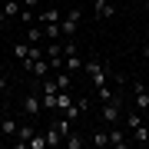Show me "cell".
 I'll return each instance as SVG.
<instances>
[{
	"instance_id": "9",
	"label": "cell",
	"mask_w": 149,
	"mask_h": 149,
	"mask_svg": "<svg viewBox=\"0 0 149 149\" xmlns=\"http://www.w3.org/2000/svg\"><path fill=\"white\" fill-rule=\"evenodd\" d=\"M20 10H23V3H17V0H3V3H0V23L17 20V17H20Z\"/></svg>"
},
{
	"instance_id": "21",
	"label": "cell",
	"mask_w": 149,
	"mask_h": 149,
	"mask_svg": "<svg viewBox=\"0 0 149 149\" xmlns=\"http://www.w3.org/2000/svg\"><path fill=\"white\" fill-rule=\"evenodd\" d=\"M43 146H47V133H37V136L27 143V149H43Z\"/></svg>"
},
{
	"instance_id": "6",
	"label": "cell",
	"mask_w": 149,
	"mask_h": 149,
	"mask_svg": "<svg viewBox=\"0 0 149 149\" xmlns=\"http://www.w3.org/2000/svg\"><path fill=\"white\" fill-rule=\"evenodd\" d=\"M129 86H133V103H136V109H149V90H146V83L143 80H133V83H129Z\"/></svg>"
},
{
	"instance_id": "12",
	"label": "cell",
	"mask_w": 149,
	"mask_h": 149,
	"mask_svg": "<svg viewBox=\"0 0 149 149\" xmlns=\"http://www.w3.org/2000/svg\"><path fill=\"white\" fill-rule=\"evenodd\" d=\"M123 113H126V109H123ZM136 126H143V109H136V106H133V109L126 113V129L133 133Z\"/></svg>"
},
{
	"instance_id": "1",
	"label": "cell",
	"mask_w": 149,
	"mask_h": 149,
	"mask_svg": "<svg viewBox=\"0 0 149 149\" xmlns=\"http://www.w3.org/2000/svg\"><path fill=\"white\" fill-rule=\"evenodd\" d=\"M20 113L27 119H37L43 113V90H40V86H30V90L20 96Z\"/></svg>"
},
{
	"instance_id": "23",
	"label": "cell",
	"mask_w": 149,
	"mask_h": 149,
	"mask_svg": "<svg viewBox=\"0 0 149 149\" xmlns=\"http://www.w3.org/2000/svg\"><path fill=\"white\" fill-rule=\"evenodd\" d=\"M20 3H23V7H27V10H37V7L43 3V0H20Z\"/></svg>"
},
{
	"instance_id": "19",
	"label": "cell",
	"mask_w": 149,
	"mask_h": 149,
	"mask_svg": "<svg viewBox=\"0 0 149 149\" xmlns=\"http://www.w3.org/2000/svg\"><path fill=\"white\" fill-rule=\"evenodd\" d=\"M43 37L47 40H60L63 37V27H60V23H43Z\"/></svg>"
},
{
	"instance_id": "3",
	"label": "cell",
	"mask_w": 149,
	"mask_h": 149,
	"mask_svg": "<svg viewBox=\"0 0 149 149\" xmlns=\"http://www.w3.org/2000/svg\"><path fill=\"white\" fill-rule=\"evenodd\" d=\"M100 119L106 123V126H116V123H123V93H116L113 100H106L100 106Z\"/></svg>"
},
{
	"instance_id": "2",
	"label": "cell",
	"mask_w": 149,
	"mask_h": 149,
	"mask_svg": "<svg viewBox=\"0 0 149 149\" xmlns=\"http://www.w3.org/2000/svg\"><path fill=\"white\" fill-rule=\"evenodd\" d=\"M83 73L90 76V80H93L96 86H106V83H109V73H113V70H109V63H106L103 56H90V60L83 63Z\"/></svg>"
},
{
	"instance_id": "18",
	"label": "cell",
	"mask_w": 149,
	"mask_h": 149,
	"mask_svg": "<svg viewBox=\"0 0 149 149\" xmlns=\"http://www.w3.org/2000/svg\"><path fill=\"white\" fill-rule=\"evenodd\" d=\"M23 40H27V43H40L43 40V27H33V23H30V27L23 30Z\"/></svg>"
},
{
	"instance_id": "24",
	"label": "cell",
	"mask_w": 149,
	"mask_h": 149,
	"mask_svg": "<svg viewBox=\"0 0 149 149\" xmlns=\"http://www.w3.org/2000/svg\"><path fill=\"white\" fill-rule=\"evenodd\" d=\"M3 146H7V136H3V133H0V149H3Z\"/></svg>"
},
{
	"instance_id": "22",
	"label": "cell",
	"mask_w": 149,
	"mask_h": 149,
	"mask_svg": "<svg viewBox=\"0 0 149 149\" xmlns=\"http://www.w3.org/2000/svg\"><path fill=\"white\" fill-rule=\"evenodd\" d=\"M76 106H80V113H86V109H90V96H80V100H76Z\"/></svg>"
},
{
	"instance_id": "11",
	"label": "cell",
	"mask_w": 149,
	"mask_h": 149,
	"mask_svg": "<svg viewBox=\"0 0 149 149\" xmlns=\"http://www.w3.org/2000/svg\"><path fill=\"white\" fill-rule=\"evenodd\" d=\"M60 20H63V13H60L56 7H47V10L37 13V23H40V27H43V23H60Z\"/></svg>"
},
{
	"instance_id": "15",
	"label": "cell",
	"mask_w": 149,
	"mask_h": 149,
	"mask_svg": "<svg viewBox=\"0 0 149 149\" xmlns=\"http://www.w3.org/2000/svg\"><path fill=\"white\" fill-rule=\"evenodd\" d=\"M129 136H133V143H139V146H149V126H146V123H143V126H136Z\"/></svg>"
},
{
	"instance_id": "20",
	"label": "cell",
	"mask_w": 149,
	"mask_h": 149,
	"mask_svg": "<svg viewBox=\"0 0 149 149\" xmlns=\"http://www.w3.org/2000/svg\"><path fill=\"white\" fill-rule=\"evenodd\" d=\"M43 109H47V113H56V93H43Z\"/></svg>"
},
{
	"instance_id": "8",
	"label": "cell",
	"mask_w": 149,
	"mask_h": 149,
	"mask_svg": "<svg viewBox=\"0 0 149 149\" xmlns=\"http://www.w3.org/2000/svg\"><path fill=\"white\" fill-rule=\"evenodd\" d=\"M93 17L96 20H113V17H116L113 0H93Z\"/></svg>"
},
{
	"instance_id": "5",
	"label": "cell",
	"mask_w": 149,
	"mask_h": 149,
	"mask_svg": "<svg viewBox=\"0 0 149 149\" xmlns=\"http://www.w3.org/2000/svg\"><path fill=\"white\" fill-rule=\"evenodd\" d=\"M129 143H133L129 129H123L119 123H116V126H109V146H113V149H129Z\"/></svg>"
},
{
	"instance_id": "14",
	"label": "cell",
	"mask_w": 149,
	"mask_h": 149,
	"mask_svg": "<svg viewBox=\"0 0 149 149\" xmlns=\"http://www.w3.org/2000/svg\"><path fill=\"white\" fill-rule=\"evenodd\" d=\"M63 143H66V146H70V149H83V146H86V143H90V139H83V136H80V133H76V129H70V133H66V136H63Z\"/></svg>"
},
{
	"instance_id": "7",
	"label": "cell",
	"mask_w": 149,
	"mask_h": 149,
	"mask_svg": "<svg viewBox=\"0 0 149 149\" xmlns=\"http://www.w3.org/2000/svg\"><path fill=\"white\" fill-rule=\"evenodd\" d=\"M17 129H20L17 116H13L10 109H0V133H3L7 139H13V136H17Z\"/></svg>"
},
{
	"instance_id": "25",
	"label": "cell",
	"mask_w": 149,
	"mask_h": 149,
	"mask_svg": "<svg viewBox=\"0 0 149 149\" xmlns=\"http://www.w3.org/2000/svg\"><path fill=\"white\" fill-rule=\"evenodd\" d=\"M146 13H149V0H146Z\"/></svg>"
},
{
	"instance_id": "13",
	"label": "cell",
	"mask_w": 149,
	"mask_h": 149,
	"mask_svg": "<svg viewBox=\"0 0 149 149\" xmlns=\"http://www.w3.org/2000/svg\"><path fill=\"white\" fill-rule=\"evenodd\" d=\"M90 146H96V149H106V146H109V129H93Z\"/></svg>"
},
{
	"instance_id": "10",
	"label": "cell",
	"mask_w": 149,
	"mask_h": 149,
	"mask_svg": "<svg viewBox=\"0 0 149 149\" xmlns=\"http://www.w3.org/2000/svg\"><path fill=\"white\" fill-rule=\"evenodd\" d=\"M37 136V129L30 126V123H20V129H17V136H13V143H17V149H27V143Z\"/></svg>"
},
{
	"instance_id": "26",
	"label": "cell",
	"mask_w": 149,
	"mask_h": 149,
	"mask_svg": "<svg viewBox=\"0 0 149 149\" xmlns=\"http://www.w3.org/2000/svg\"><path fill=\"white\" fill-rule=\"evenodd\" d=\"M146 33H149V20H146Z\"/></svg>"
},
{
	"instance_id": "4",
	"label": "cell",
	"mask_w": 149,
	"mask_h": 149,
	"mask_svg": "<svg viewBox=\"0 0 149 149\" xmlns=\"http://www.w3.org/2000/svg\"><path fill=\"white\" fill-rule=\"evenodd\" d=\"M80 23H83V7H70V13H63V20H60L63 37H73V33L80 30Z\"/></svg>"
},
{
	"instance_id": "17",
	"label": "cell",
	"mask_w": 149,
	"mask_h": 149,
	"mask_svg": "<svg viewBox=\"0 0 149 149\" xmlns=\"http://www.w3.org/2000/svg\"><path fill=\"white\" fill-rule=\"evenodd\" d=\"M63 143V133H60V126L53 123V126H47V146H60Z\"/></svg>"
},
{
	"instance_id": "16",
	"label": "cell",
	"mask_w": 149,
	"mask_h": 149,
	"mask_svg": "<svg viewBox=\"0 0 149 149\" xmlns=\"http://www.w3.org/2000/svg\"><path fill=\"white\" fill-rule=\"evenodd\" d=\"M27 56H30V43L27 40H17L13 43V60L20 63V60H27Z\"/></svg>"
}]
</instances>
